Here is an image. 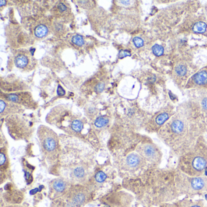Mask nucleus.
Instances as JSON below:
<instances>
[{
	"label": "nucleus",
	"instance_id": "obj_1",
	"mask_svg": "<svg viewBox=\"0 0 207 207\" xmlns=\"http://www.w3.org/2000/svg\"><path fill=\"white\" fill-rule=\"evenodd\" d=\"M137 192L145 205L157 206L183 196L182 172L175 167L152 168L132 178Z\"/></svg>",
	"mask_w": 207,
	"mask_h": 207
},
{
	"label": "nucleus",
	"instance_id": "obj_2",
	"mask_svg": "<svg viewBox=\"0 0 207 207\" xmlns=\"http://www.w3.org/2000/svg\"><path fill=\"white\" fill-rule=\"evenodd\" d=\"M191 105L180 108L179 112L159 131V137L178 158L193 148L202 136L203 123L199 122L198 109Z\"/></svg>",
	"mask_w": 207,
	"mask_h": 207
},
{
	"label": "nucleus",
	"instance_id": "obj_3",
	"mask_svg": "<svg viewBox=\"0 0 207 207\" xmlns=\"http://www.w3.org/2000/svg\"><path fill=\"white\" fill-rule=\"evenodd\" d=\"M60 155L67 157V159L59 157L61 162L63 174H66L71 181L82 183L90 177L92 170L93 156L88 148L82 149L74 147L75 157H73L65 148H62Z\"/></svg>",
	"mask_w": 207,
	"mask_h": 207
},
{
	"label": "nucleus",
	"instance_id": "obj_4",
	"mask_svg": "<svg viewBox=\"0 0 207 207\" xmlns=\"http://www.w3.org/2000/svg\"><path fill=\"white\" fill-rule=\"evenodd\" d=\"M176 167L189 176L205 175L207 168V143L202 136L193 148L178 157Z\"/></svg>",
	"mask_w": 207,
	"mask_h": 207
},
{
	"label": "nucleus",
	"instance_id": "obj_5",
	"mask_svg": "<svg viewBox=\"0 0 207 207\" xmlns=\"http://www.w3.org/2000/svg\"><path fill=\"white\" fill-rule=\"evenodd\" d=\"M41 152L49 164H54L59 161L61 154L59 138L51 128L41 125L37 132Z\"/></svg>",
	"mask_w": 207,
	"mask_h": 207
},
{
	"label": "nucleus",
	"instance_id": "obj_6",
	"mask_svg": "<svg viewBox=\"0 0 207 207\" xmlns=\"http://www.w3.org/2000/svg\"><path fill=\"white\" fill-rule=\"evenodd\" d=\"M6 125L9 135L15 140H26L32 134L29 122L18 114L9 115L6 118Z\"/></svg>",
	"mask_w": 207,
	"mask_h": 207
},
{
	"label": "nucleus",
	"instance_id": "obj_7",
	"mask_svg": "<svg viewBox=\"0 0 207 207\" xmlns=\"http://www.w3.org/2000/svg\"><path fill=\"white\" fill-rule=\"evenodd\" d=\"M135 151L144 158L151 168L160 167L163 153L152 141L141 142L137 145Z\"/></svg>",
	"mask_w": 207,
	"mask_h": 207
},
{
	"label": "nucleus",
	"instance_id": "obj_8",
	"mask_svg": "<svg viewBox=\"0 0 207 207\" xmlns=\"http://www.w3.org/2000/svg\"><path fill=\"white\" fill-rule=\"evenodd\" d=\"M2 98L8 102L24 106L29 109H35L36 107V102L28 92L1 94V98Z\"/></svg>",
	"mask_w": 207,
	"mask_h": 207
},
{
	"label": "nucleus",
	"instance_id": "obj_9",
	"mask_svg": "<svg viewBox=\"0 0 207 207\" xmlns=\"http://www.w3.org/2000/svg\"><path fill=\"white\" fill-rule=\"evenodd\" d=\"M90 199L88 190L84 186L77 185L72 187L68 193L67 201L79 207L86 204Z\"/></svg>",
	"mask_w": 207,
	"mask_h": 207
},
{
	"label": "nucleus",
	"instance_id": "obj_10",
	"mask_svg": "<svg viewBox=\"0 0 207 207\" xmlns=\"http://www.w3.org/2000/svg\"><path fill=\"white\" fill-rule=\"evenodd\" d=\"M15 66L22 69L29 68L32 63V57L27 52H20L17 53L14 58Z\"/></svg>",
	"mask_w": 207,
	"mask_h": 207
},
{
	"label": "nucleus",
	"instance_id": "obj_11",
	"mask_svg": "<svg viewBox=\"0 0 207 207\" xmlns=\"http://www.w3.org/2000/svg\"><path fill=\"white\" fill-rule=\"evenodd\" d=\"M171 114L172 113L169 108L159 113L154 119L155 125L151 128V131H152L154 130H157L158 128H160V127L165 125L166 122L170 118Z\"/></svg>",
	"mask_w": 207,
	"mask_h": 207
},
{
	"label": "nucleus",
	"instance_id": "obj_12",
	"mask_svg": "<svg viewBox=\"0 0 207 207\" xmlns=\"http://www.w3.org/2000/svg\"><path fill=\"white\" fill-rule=\"evenodd\" d=\"M68 181L61 178H56L51 183V190L54 191V194H62L68 189Z\"/></svg>",
	"mask_w": 207,
	"mask_h": 207
},
{
	"label": "nucleus",
	"instance_id": "obj_13",
	"mask_svg": "<svg viewBox=\"0 0 207 207\" xmlns=\"http://www.w3.org/2000/svg\"><path fill=\"white\" fill-rule=\"evenodd\" d=\"M177 202L181 207H205L202 200L193 201L185 199Z\"/></svg>",
	"mask_w": 207,
	"mask_h": 207
},
{
	"label": "nucleus",
	"instance_id": "obj_14",
	"mask_svg": "<svg viewBox=\"0 0 207 207\" xmlns=\"http://www.w3.org/2000/svg\"><path fill=\"white\" fill-rule=\"evenodd\" d=\"M194 81L196 83L199 85H203L207 83V72L202 71L197 74L194 77Z\"/></svg>",
	"mask_w": 207,
	"mask_h": 207
},
{
	"label": "nucleus",
	"instance_id": "obj_15",
	"mask_svg": "<svg viewBox=\"0 0 207 207\" xmlns=\"http://www.w3.org/2000/svg\"><path fill=\"white\" fill-rule=\"evenodd\" d=\"M48 33V29L47 26L44 25H40L35 28L34 30L35 35L39 38H43L46 36Z\"/></svg>",
	"mask_w": 207,
	"mask_h": 207
},
{
	"label": "nucleus",
	"instance_id": "obj_16",
	"mask_svg": "<svg viewBox=\"0 0 207 207\" xmlns=\"http://www.w3.org/2000/svg\"><path fill=\"white\" fill-rule=\"evenodd\" d=\"M83 126H84V124H83V121L80 119L75 118L73 121L71 128L72 131L74 132L80 133L83 130Z\"/></svg>",
	"mask_w": 207,
	"mask_h": 207
},
{
	"label": "nucleus",
	"instance_id": "obj_17",
	"mask_svg": "<svg viewBox=\"0 0 207 207\" xmlns=\"http://www.w3.org/2000/svg\"><path fill=\"white\" fill-rule=\"evenodd\" d=\"M8 164V160L7 157L6 155V152L5 150V148H1V154H0V165H1V173H2L3 171H5V166L7 167Z\"/></svg>",
	"mask_w": 207,
	"mask_h": 207
},
{
	"label": "nucleus",
	"instance_id": "obj_18",
	"mask_svg": "<svg viewBox=\"0 0 207 207\" xmlns=\"http://www.w3.org/2000/svg\"><path fill=\"white\" fill-rule=\"evenodd\" d=\"M207 25L203 22L196 23L193 26V31L197 33H204L207 30Z\"/></svg>",
	"mask_w": 207,
	"mask_h": 207
},
{
	"label": "nucleus",
	"instance_id": "obj_19",
	"mask_svg": "<svg viewBox=\"0 0 207 207\" xmlns=\"http://www.w3.org/2000/svg\"><path fill=\"white\" fill-rule=\"evenodd\" d=\"M108 119L103 117H100L97 118L95 121V126L97 128H102L105 126L108 123Z\"/></svg>",
	"mask_w": 207,
	"mask_h": 207
},
{
	"label": "nucleus",
	"instance_id": "obj_20",
	"mask_svg": "<svg viewBox=\"0 0 207 207\" xmlns=\"http://www.w3.org/2000/svg\"><path fill=\"white\" fill-rule=\"evenodd\" d=\"M72 42L78 46H82L85 43V41L83 36L79 35L74 36L72 38Z\"/></svg>",
	"mask_w": 207,
	"mask_h": 207
},
{
	"label": "nucleus",
	"instance_id": "obj_21",
	"mask_svg": "<svg viewBox=\"0 0 207 207\" xmlns=\"http://www.w3.org/2000/svg\"><path fill=\"white\" fill-rule=\"evenodd\" d=\"M152 52L155 56L159 57L163 55L164 49L162 46L158 44H155L152 47Z\"/></svg>",
	"mask_w": 207,
	"mask_h": 207
},
{
	"label": "nucleus",
	"instance_id": "obj_22",
	"mask_svg": "<svg viewBox=\"0 0 207 207\" xmlns=\"http://www.w3.org/2000/svg\"><path fill=\"white\" fill-rule=\"evenodd\" d=\"M107 178L106 174L103 171H98L95 176V179L98 183H102L106 180Z\"/></svg>",
	"mask_w": 207,
	"mask_h": 207
},
{
	"label": "nucleus",
	"instance_id": "obj_23",
	"mask_svg": "<svg viewBox=\"0 0 207 207\" xmlns=\"http://www.w3.org/2000/svg\"><path fill=\"white\" fill-rule=\"evenodd\" d=\"M176 71L178 75L183 76V75L186 74L187 70H186V68L185 66H184L183 65H179V66H178V67H176Z\"/></svg>",
	"mask_w": 207,
	"mask_h": 207
},
{
	"label": "nucleus",
	"instance_id": "obj_24",
	"mask_svg": "<svg viewBox=\"0 0 207 207\" xmlns=\"http://www.w3.org/2000/svg\"><path fill=\"white\" fill-rule=\"evenodd\" d=\"M133 43H134V45L136 46V47H137V48H141L144 44V40L141 38L138 37V36H136V37L134 38Z\"/></svg>",
	"mask_w": 207,
	"mask_h": 207
},
{
	"label": "nucleus",
	"instance_id": "obj_25",
	"mask_svg": "<svg viewBox=\"0 0 207 207\" xmlns=\"http://www.w3.org/2000/svg\"><path fill=\"white\" fill-rule=\"evenodd\" d=\"M57 10L59 13H63L67 12V9H68V7H67V6L64 3L59 2L57 6Z\"/></svg>",
	"mask_w": 207,
	"mask_h": 207
},
{
	"label": "nucleus",
	"instance_id": "obj_26",
	"mask_svg": "<svg viewBox=\"0 0 207 207\" xmlns=\"http://www.w3.org/2000/svg\"><path fill=\"white\" fill-rule=\"evenodd\" d=\"M105 84L103 82H100L97 83V85L95 86V90L97 92H101L103 89H105Z\"/></svg>",
	"mask_w": 207,
	"mask_h": 207
},
{
	"label": "nucleus",
	"instance_id": "obj_27",
	"mask_svg": "<svg viewBox=\"0 0 207 207\" xmlns=\"http://www.w3.org/2000/svg\"><path fill=\"white\" fill-rule=\"evenodd\" d=\"M158 207H181L178 203V202H174L173 203L169 202V203H165L163 204L160 205H159Z\"/></svg>",
	"mask_w": 207,
	"mask_h": 207
},
{
	"label": "nucleus",
	"instance_id": "obj_28",
	"mask_svg": "<svg viewBox=\"0 0 207 207\" xmlns=\"http://www.w3.org/2000/svg\"><path fill=\"white\" fill-rule=\"evenodd\" d=\"M201 108L204 110L205 111H207V97H205L202 99L201 103Z\"/></svg>",
	"mask_w": 207,
	"mask_h": 207
},
{
	"label": "nucleus",
	"instance_id": "obj_29",
	"mask_svg": "<svg viewBox=\"0 0 207 207\" xmlns=\"http://www.w3.org/2000/svg\"><path fill=\"white\" fill-rule=\"evenodd\" d=\"M131 56V53L129 52V51H121L120 52L119 56L120 57H125L127 56Z\"/></svg>",
	"mask_w": 207,
	"mask_h": 207
},
{
	"label": "nucleus",
	"instance_id": "obj_30",
	"mask_svg": "<svg viewBox=\"0 0 207 207\" xmlns=\"http://www.w3.org/2000/svg\"><path fill=\"white\" fill-rule=\"evenodd\" d=\"M57 94L59 96H62V95H64L65 94V90L60 85H59V86H58Z\"/></svg>",
	"mask_w": 207,
	"mask_h": 207
},
{
	"label": "nucleus",
	"instance_id": "obj_31",
	"mask_svg": "<svg viewBox=\"0 0 207 207\" xmlns=\"http://www.w3.org/2000/svg\"></svg>",
	"mask_w": 207,
	"mask_h": 207
}]
</instances>
